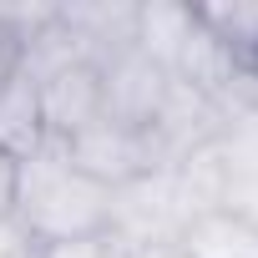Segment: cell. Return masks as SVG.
Here are the masks:
<instances>
[{"mask_svg": "<svg viewBox=\"0 0 258 258\" xmlns=\"http://www.w3.org/2000/svg\"><path fill=\"white\" fill-rule=\"evenodd\" d=\"M111 203H116V192H106L101 182L81 177L61 157L56 142H41L21 162L16 218L31 228L36 243H71V238L111 233Z\"/></svg>", "mask_w": 258, "mask_h": 258, "instance_id": "cell-1", "label": "cell"}, {"mask_svg": "<svg viewBox=\"0 0 258 258\" xmlns=\"http://www.w3.org/2000/svg\"><path fill=\"white\" fill-rule=\"evenodd\" d=\"M56 147H61V157L81 177L101 182L106 192H121V187H132V182L162 172L157 147H152V132L126 126V121H111V116H96L91 126H81L76 137H66Z\"/></svg>", "mask_w": 258, "mask_h": 258, "instance_id": "cell-2", "label": "cell"}, {"mask_svg": "<svg viewBox=\"0 0 258 258\" xmlns=\"http://www.w3.org/2000/svg\"><path fill=\"white\" fill-rule=\"evenodd\" d=\"M96 66H101V116L147 132L167 101V91H172V76L147 51H137V41L96 56Z\"/></svg>", "mask_w": 258, "mask_h": 258, "instance_id": "cell-3", "label": "cell"}, {"mask_svg": "<svg viewBox=\"0 0 258 258\" xmlns=\"http://www.w3.org/2000/svg\"><path fill=\"white\" fill-rule=\"evenodd\" d=\"M36 106H41V132L46 142H66L81 126L101 116V66L91 56L56 66L51 76L36 81Z\"/></svg>", "mask_w": 258, "mask_h": 258, "instance_id": "cell-4", "label": "cell"}, {"mask_svg": "<svg viewBox=\"0 0 258 258\" xmlns=\"http://www.w3.org/2000/svg\"><path fill=\"white\" fill-rule=\"evenodd\" d=\"M41 142H46V132H41L36 81L31 76H16L6 91H0V147L16 152V157H31Z\"/></svg>", "mask_w": 258, "mask_h": 258, "instance_id": "cell-5", "label": "cell"}, {"mask_svg": "<svg viewBox=\"0 0 258 258\" xmlns=\"http://www.w3.org/2000/svg\"><path fill=\"white\" fill-rule=\"evenodd\" d=\"M41 258H126V243L116 233H91V238H71V243H46Z\"/></svg>", "mask_w": 258, "mask_h": 258, "instance_id": "cell-6", "label": "cell"}, {"mask_svg": "<svg viewBox=\"0 0 258 258\" xmlns=\"http://www.w3.org/2000/svg\"><path fill=\"white\" fill-rule=\"evenodd\" d=\"M126 258H198L187 233H162V238H137L126 243Z\"/></svg>", "mask_w": 258, "mask_h": 258, "instance_id": "cell-7", "label": "cell"}, {"mask_svg": "<svg viewBox=\"0 0 258 258\" xmlns=\"http://www.w3.org/2000/svg\"><path fill=\"white\" fill-rule=\"evenodd\" d=\"M41 248H46V243H36L21 218H6V223H0V258H41Z\"/></svg>", "mask_w": 258, "mask_h": 258, "instance_id": "cell-8", "label": "cell"}, {"mask_svg": "<svg viewBox=\"0 0 258 258\" xmlns=\"http://www.w3.org/2000/svg\"><path fill=\"white\" fill-rule=\"evenodd\" d=\"M21 162H26V157H16V152L0 147V223L16 218V198H21Z\"/></svg>", "mask_w": 258, "mask_h": 258, "instance_id": "cell-9", "label": "cell"}, {"mask_svg": "<svg viewBox=\"0 0 258 258\" xmlns=\"http://www.w3.org/2000/svg\"><path fill=\"white\" fill-rule=\"evenodd\" d=\"M16 76H21V46H16L6 31H0V91H6Z\"/></svg>", "mask_w": 258, "mask_h": 258, "instance_id": "cell-10", "label": "cell"}]
</instances>
